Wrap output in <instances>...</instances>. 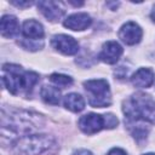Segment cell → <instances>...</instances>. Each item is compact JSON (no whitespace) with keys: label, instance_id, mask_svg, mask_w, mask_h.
Listing matches in <instances>:
<instances>
[{"label":"cell","instance_id":"6da1fadb","mask_svg":"<svg viewBox=\"0 0 155 155\" xmlns=\"http://www.w3.org/2000/svg\"><path fill=\"white\" fill-rule=\"evenodd\" d=\"M122 110L131 120H144L155 124V101L149 94H133L124 102Z\"/></svg>","mask_w":155,"mask_h":155},{"label":"cell","instance_id":"7a4b0ae2","mask_svg":"<svg viewBox=\"0 0 155 155\" xmlns=\"http://www.w3.org/2000/svg\"><path fill=\"white\" fill-rule=\"evenodd\" d=\"M53 143V138L48 134H28L13 144V151L17 155H40Z\"/></svg>","mask_w":155,"mask_h":155},{"label":"cell","instance_id":"3957f363","mask_svg":"<svg viewBox=\"0 0 155 155\" xmlns=\"http://www.w3.org/2000/svg\"><path fill=\"white\" fill-rule=\"evenodd\" d=\"M44 120L41 115L25 111V110H15L8 114V128L15 132H31L42 127Z\"/></svg>","mask_w":155,"mask_h":155},{"label":"cell","instance_id":"277c9868","mask_svg":"<svg viewBox=\"0 0 155 155\" xmlns=\"http://www.w3.org/2000/svg\"><path fill=\"white\" fill-rule=\"evenodd\" d=\"M85 90L88 93V103L93 108H104L110 105L111 96L109 84L104 79L87 80L84 82Z\"/></svg>","mask_w":155,"mask_h":155},{"label":"cell","instance_id":"5b68a950","mask_svg":"<svg viewBox=\"0 0 155 155\" xmlns=\"http://www.w3.org/2000/svg\"><path fill=\"white\" fill-rule=\"evenodd\" d=\"M80 130L86 134H93L105 128V117L104 115L90 113L80 117L79 120Z\"/></svg>","mask_w":155,"mask_h":155},{"label":"cell","instance_id":"8992f818","mask_svg":"<svg viewBox=\"0 0 155 155\" xmlns=\"http://www.w3.org/2000/svg\"><path fill=\"white\" fill-rule=\"evenodd\" d=\"M51 44L57 51H59L61 53L67 54V56L75 54L79 51L78 41L74 38H71L69 35H65V34L54 35L51 40Z\"/></svg>","mask_w":155,"mask_h":155},{"label":"cell","instance_id":"52a82bcc","mask_svg":"<svg viewBox=\"0 0 155 155\" xmlns=\"http://www.w3.org/2000/svg\"><path fill=\"white\" fill-rule=\"evenodd\" d=\"M143 31L140 27L134 22L125 23L119 30V38L126 45H136L140 41Z\"/></svg>","mask_w":155,"mask_h":155},{"label":"cell","instance_id":"ba28073f","mask_svg":"<svg viewBox=\"0 0 155 155\" xmlns=\"http://www.w3.org/2000/svg\"><path fill=\"white\" fill-rule=\"evenodd\" d=\"M121 54H122V47L120 46L119 42L107 41L103 45V47L98 54V58L107 64H114L119 61Z\"/></svg>","mask_w":155,"mask_h":155},{"label":"cell","instance_id":"9c48e42d","mask_svg":"<svg viewBox=\"0 0 155 155\" xmlns=\"http://www.w3.org/2000/svg\"><path fill=\"white\" fill-rule=\"evenodd\" d=\"M92 23L91 17L87 13L80 12V13H74L67 17V19L64 21V27L70 29V30H84L87 29Z\"/></svg>","mask_w":155,"mask_h":155},{"label":"cell","instance_id":"30bf717a","mask_svg":"<svg viewBox=\"0 0 155 155\" xmlns=\"http://www.w3.org/2000/svg\"><path fill=\"white\" fill-rule=\"evenodd\" d=\"M38 8L51 22H57L64 15V10L61 8L59 5L54 1H39Z\"/></svg>","mask_w":155,"mask_h":155},{"label":"cell","instance_id":"8fae6325","mask_svg":"<svg viewBox=\"0 0 155 155\" xmlns=\"http://www.w3.org/2000/svg\"><path fill=\"white\" fill-rule=\"evenodd\" d=\"M154 71L149 68H140L138 69L131 78V82L133 86L139 88H147L150 87L154 82Z\"/></svg>","mask_w":155,"mask_h":155},{"label":"cell","instance_id":"7c38bea8","mask_svg":"<svg viewBox=\"0 0 155 155\" xmlns=\"http://www.w3.org/2000/svg\"><path fill=\"white\" fill-rule=\"evenodd\" d=\"M0 31H1V35L4 38H7V39L16 36L19 33L18 19L11 15L2 16V18L0 21Z\"/></svg>","mask_w":155,"mask_h":155},{"label":"cell","instance_id":"4fadbf2b","mask_svg":"<svg viewBox=\"0 0 155 155\" xmlns=\"http://www.w3.org/2000/svg\"><path fill=\"white\" fill-rule=\"evenodd\" d=\"M22 33L29 40H39L44 38V28L41 23L35 19H28L23 23Z\"/></svg>","mask_w":155,"mask_h":155},{"label":"cell","instance_id":"5bb4252c","mask_svg":"<svg viewBox=\"0 0 155 155\" xmlns=\"http://www.w3.org/2000/svg\"><path fill=\"white\" fill-rule=\"evenodd\" d=\"M40 96L45 103L57 105L61 99V91L54 86L45 85V86H42V88L40 91Z\"/></svg>","mask_w":155,"mask_h":155},{"label":"cell","instance_id":"9a60e30c","mask_svg":"<svg viewBox=\"0 0 155 155\" xmlns=\"http://www.w3.org/2000/svg\"><path fill=\"white\" fill-rule=\"evenodd\" d=\"M64 107L74 113H79L85 108V101L84 98L78 93H69L64 97Z\"/></svg>","mask_w":155,"mask_h":155},{"label":"cell","instance_id":"2e32d148","mask_svg":"<svg viewBox=\"0 0 155 155\" xmlns=\"http://www.w3.org/2000/svg\"><path fill=\"white\" fill-rule=\"evenodd\" d=\"M39 80V75L34 71H25L24 76H23V90L25 92L31 91L33 86L38 82Z\"/></svg>","mask_w":155,"mask_h":155},{"label":"cell","instance_id":"e0dca14e","mask_svg":"<svg viewBox=\"0 0 155 155\" xmlns=\"http://www.w3.org/2000/svg\"><path fill=\"white\" fill-rule=\"evenodd\" d=\"M50 80L56 85V86H61V87H67L70 86L73 84V79L68 75H63V74H52L50 76Z\"/></svg>","mask_w":155,"mask_h":155},{"label":"cell","instance_id":"ac0fdd59","mask_svg":"<svg viewBox=\"0 0 155 155\" xmlns=\"http://www.w3.org/2000/svg\"><path fill=\"white\" fill-rule=\"evenodd\" d=\"M12 4L16 5L17 7H28L33 5V1H12Z\"/></svg>","mask_w":155,"mask_h":155},{"label":"cell","instance_id":"d6986e66","mask_svg":"<svg viewBox=\"0 0 155 155\" xmlns=\"http://www.w3.org/2000/svg\"><path fill=\"white\" fill-rule=\"evenodd\" d=\"M108 155H127V154L125 153V150H122L120 148H114L108 153Z\"/></svg>","mask_w":155,"mask_h":155},{"label":"cell","instance_id":"ffe728a7","mask_svg":"<svg viewBox=\"0 0 155 155\" xmlns=\"http://www.w3.org/2000/svg\"><path fill=\"white\" fill-rule=\"evenodd\" d=\"M71 155H93L91 151H88V150H86V149H80V150H76V151H74Z\"/></svg>","mask_w":155,"mask_h":155},{"label":"cell","instance_id":"44dd1931","mask_svg":"<svg viewBox=\"0 0 155 155\" xmlns=\"http://www.w3.org/2000/svg\"><path fill=\"white\" fill-rule=\"evenodd\" d=\"M151 19L155 22V7H154V10H153V12H151Z\"/></svg>","mask_w":155,"mask_h":155},{"label":"cell","instance_id":"7402d4cb","mask_svg":"<svg viewBox=\"0 0 155 155\" xmlns=\"http://www.w3.org/2000/svg\"><path fill=\"white\" fill-rule=\"evenodd\" d=\"M143 155H155L154 153H148V154H143Z\"/></svg>","mask_w":155,"mask_h":155}]
</instances>
